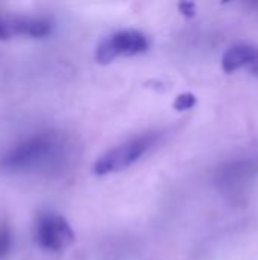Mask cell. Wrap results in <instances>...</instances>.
I'll return each instance as SVG.
<instances>
[{"label": "cell", "mask_w": 258, "mask_h": 260, "mask_svg": "<svg viewBox=\"0 0 258 260\" xmlns=\"http://www.w3.org/2000/svg\"><path fill=\"white\" fill-rule=\"evenodd\" d=\"M179 9H181L182 14H186V15H193V14H195V5H193V3H187V2L179 3Z\"/></svg>", "instance_id": "10"}, {"label": "cell", "mask_w": 258, "mask_h": 260, "mask_svg": "<svg viewBox=\"0 0 258 260\" xmlns=\"http://www.w3.org/2000/svg\"><path fill=\"white\" fill-rule=\"evenodd\" d=\"M68 155V145L55 133H40L12 146L0 160L11 172H38L59 168Z\"/></svg>", "instance_id": "1"}, {"label": "cell", "mask_w": 258, "mask_h": 260, "mask_svg": "<svg viewBox=\"0 0 258 260\" xmlns=\"http://www.w3.org/2000/svg\"><path fill=\"white\" fill-rule=\"evenodd\" d=\"M255 171H257V166L254 161H249V160L234 161V163L224 166V169L217 175V180L225 187H234L249 180Z\"/></svg>", "instance_id": "7"}, {"label": "cell", "mask_w": 258, "mask_h": 260, "mask_svg": "<svg viewBox=\"0 0 258 260\" xmlns=\"http://www.w3.org/2000/svg\"><path fill=\"white\" fill-rule=\"evenodd\" d=\"M196 105V96L193 93H182L179 94L175 102H173V108L178 111H187L192 110Z\"/></svg>", "instance_id": "9"}, {"label": "cell", "mask_w": 258, "mask_h": 260, "mask_svg": "<svg viewBox=\"0 0 258 260\" xmlns=\"http://www.w3.org/2000/svg\"><path fill=\"white\" fill-rule=\"evenodd\" d=\"M155 140H157L155 136L146 134V136L131 139V140L106 151L103 155H100L96 160V163L93 166L94 175L103 177V175L117 174V172H122V171L131 168L154 146Z\"/></svg>", "instance_id": "2"}, {"label": "cell", "mask_w": 258, "mask_h": 260, "mask_svg": "<svg viewBox=\"0 0 258 260\" xmlns=\"http://www.w3.org/2000/svg\"><path fill=\"white\" fill-rule=\"evenodd\" d=\"M149 49L148 37L134 29L119 30L105 38L96 49V59L100 64H109L117 58H128L144 53Z\"/></svg>", "instance_id": "4"}, {"label": "cell", "mask_w": 258, "mask_h": 260, "mask_svg": "<svg viewBox=\"0 0 258 260\" xmlns=\"http://www.w3.org/2000/svg\"><path fill=\"white\" fill-rule=\"evenodd\" d=\"M35 244L46 251L58 253L75 242V232L65 218L55 213H41L36 216L32 229Z\"/></svg>", "instance_id": "3"}, {"label": "cell", "mask_w": 258, "mask_h": 260, "mask_svg": "<svg viewBox=\"0 0 258 260\" xmlns=\"http://www.w3.org/2000/svg\"><path fill=\"white\" fill-rule=\"evenodd\" d=\"M52 32V23L38 17H9L0 20V40L17 37L43 38Z\"/></svg>", "instance_id": "5"}, {"label": "cell", "mask_w": 258, "mask_h": 260, "mask_svg": "<svg viewBox=\"0 0 258 260\" xmlns=\"http://www.w3.org/2000/svg\"><path fill=\"white\" fill-rule=\"evenodd\" d=\"M12 250V232L6 221H0V260L6 259Z\"/></svg>", "instance_id": "8"}, {"label": "cell", "mask_w": 258, "mask_h": 260, "mask_svg": "<svg viewBox=\"0 0 258 260\" xmlns=\"http://www.w3.org/2000/svg\"><path fill=\"white\" fill-rule=\"evenodd\" d=\"M255 62H258V47L245 43L231 46L222 56V69L225 73H233Z\"/></svg>", "instance_id": "6"}, {"label": "cell", "mask_w": 258, "mask_h": 260, "mask_svg": "<svg viewBox=\"0 0 258 260\" xmlns=\"http://www.w3.org/2000/svg\"><path fill=\"white\" fill-rule=\"evenodd\" d=\"M257 64V67H255V72H257V75H258V62H255Z\"/></svg>", "instance_id": "11"}]
</instances>
